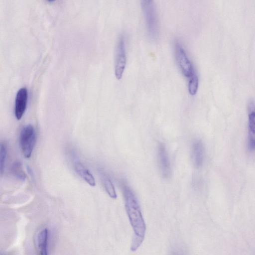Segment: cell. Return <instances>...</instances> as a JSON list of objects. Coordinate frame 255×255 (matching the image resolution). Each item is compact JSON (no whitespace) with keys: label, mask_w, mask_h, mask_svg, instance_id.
I'll use <instances>...</instances> for the list:
<instances>
[{"label":"cell","mask_w":255,"mask_h":255,"mask_svg":"<svg viewBox=\"0 0 255 255\" xmlns=\"http://www.w3.org/2000/svg\"><path fill=\"white\" fill-rule=\"evenodd\" d=\"M121 186L125 200L126 210L134 232L130 250L135 252L144 240L146 225L137 198L133 191L125 181L121 182Z\"/></svg>","instance_id":"obj_1"},{"label":"cell","mask_w":255,"mask_h":255,"mask_svg":"<svg viewBox=\"0 0 255 255\" xmlns=\"http://www.w3.org/2000/svg\"><path fill=\"white\" fill-rule=\"evenodd\" d=\"M141 6L148 36L151 39L156 40L159 34V23L154 2L150 0H142Z\"/></svg>","instance_id":"obj_2"},{"label":"cell","mask_w":255,"mask_h":255,"mask_svg":"<svg viewBox=\"0 0 255 255\" xmlns=\"http://www.w3.org/2000/svg\"><path fill=\"white\" fill-rule=\"evenodd\" d=\"M36 141V133L31 125L25 126L19 136V144L24 156L29 158L32 154Z\"/></svg>","instance_id":"obj_3"},{"label":"cell","mask_w":255,"mask_h":255,"mask_svg":"<svg viewBox=\"0 0 255 255\" xmlns=\"http://www.w3.org/2000/svg\"><path fill=\"white\" fill-rule=\"evenodd\" d=\"M174 51L176 60L181 72L186 78H190L196 72L183 47L179 41H176L175 43Z\"/></svg>","instance_id":"obj_4"},{"label":"cell","mask_w":255,"mask_h":255,"mask_svg":"<svg viewBox=\"0 0 255 255\" xmlns=\"http://www.w3.org/2000/svg\"><path fill=\"white\" fill-rule=\"evenodd\" d=\"M127 62L125 38L123 34L119 38L115 66V73L117 79L120 80L123 75Z\"/></svg>","instance_id":"obj_5"},{"label":"cell","mask_w":255,"mask_h":255,"mask_svg":"<svg viewBox=\"0 0 255 255\" xmlns=\"http://www.w3.org/2000/svg\"><path fill=\"white\" fill-rule=\"evenodd\" d=\"M157 158L159 169L164 178H169L171 174V169L168 155L165 145L159 143L157 149Z\"/></svg>","instance_id":"obj_6"},{"label":"cell","mask_w":255,"mask_h":255,"mask_svg":"<svg viewBox=\"0 0 255 255\" xmlns=\"http://www.w3.org/2000/svg\"><path fill=\"white\" fill-rule=\"evenodd\" d=\"M27 98V90L26 88H21L17 91L14 106V115L17 120H20L25 113Z\"/></svg>","instance_id":"obj_7"},{"label":"cell","mask_w":255,"mask_h":255,"mask_svg":"<svg viewBox=\"0 0 255 255\" xmlns=\"http://www.w3.org/2000/svg\"><path fill=\"white\" fill-rule=\"evenodd\" d=\"M192 159L194 166L200 167L204 162L205 157L204 145L200 140L195 141L192 146Z\"/></svg>","instance_id":"obj_8"},{"label":"cell","mask_w":255,"mask_h":255,"mask_svg":"<svg viewBox=\"0 0 255 255\" xmlns=\"http://www.w3.org/2000/svg\"><path fill=\"white\" fill-rule=\"evenodd\" d=\"M74 167L79 176L91 186L96 185L95 180L89 170L80 161L75 160L74 162Z\"/></svg>","instance_id":"obj_9"},{"label":"cell","mask_w":255,"mask_h":255,"mask_svg":"<svg viewBox=\"0 0 255 255\" xmlns=\"http://www.w3.org/2000/svg\"><path fill=\"white\" fill-rule=\"evenodd\" d=\"M248 147L255 149V110L249 112Z\"/></svg>","instance_id":"obj_10"},{"label":"cell","mask_w":255,"mask_h":255,"mask_svg":"<svg viewBox=\"0 0 255 255\" xmlns=\"http://www.w3.org/2000/svg\"><path fill=\"white\" fill-rule=\"evenodd\" d=\"M48 232L47 229L42 230L38 235L37 243L40 255H48Z\"/></svg>","instance_id":"obj_11"},{"label":"cell","mask_w":255,"mask_h":255,"mask_svg":"<svg viewBox=\"0 0 255 255\" xmlns=\"http://www.w3.org/2000/svg\"><path fill=\"white\" fill-rule=\"evenodd\" d=\"M102 178L104 186L109 196L113 199H116L117 195L110 178L106 175H103Z\"/></svg>","instance_id":"obj_12"},{"label":"cell","mask_w":255,"mask_h":255,"mask_svg":"<svg viewBox=\"0 0 255 255\" xmlns=\"http://www.w3.org/2000/svg\"><path fill=\"white\" fill-rule=\"evenodd\" d=\"M188 89L189 93L192 95H195L198 90L199 80L196 73H194L188 78Z\"/></svg>","instance_id":"obj_13"},{"label":"cell","mask_w":255,"mask_h":255,"mask_svg":"<svg viewBox=\"0 0 255 255\" xmlns=\"http://www.w3.org/2000/svg\"><path fill=\"white\" fill-rule=\"evenodd\" d=\"M11 171L16 177L22 180H25L26 175L22 169V164L20 162H15L12 166Z\"/></svg>","instance_id":"obj_14"},{"label":"cell","mask_w":255,"mask_h":255,"mask_svg":"<svg viewBox=\"0 0 255 255\" xmlns=\"http://www.w3.org/2000/svg\"><path fill=\"white\" fill-rule=\"evenodd\" d=\"M7 154V146L5 142H1L0 146V172L2 174L4 169V166Z\"/></svg>","instance_id":"obj_15"},{"label":"cell","mask_w":255,"mask_h":255,"mask_svg":"<svg viewBox=\"0 0 255 255\" xmlns=\"http://www.w3.org/2000/svg\"><path fill=\"white\" fill-rule=\"evenodd\" d=\"M171 255H179L178 254H177L176 253H173L171 254Z\"/></svg>","instance_id":"obj_16"}]
</instances>
